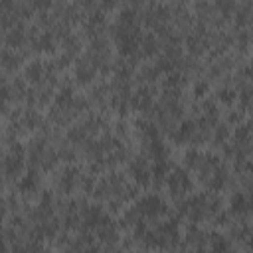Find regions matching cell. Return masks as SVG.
<instances>
[{
  "instance_id": "6da1fadb",
  "label": "cell",
  "mask_w": 253,
  "mask_h": 253,
  "mask_svg": "<svg viewBox=\"0 0 253 253\" xmlns=\"http://www.w3.org/2000/svg\"><path fill=\"white\" fill-rule=\"evenodd\" d=\"M221 211V200L211 194H196L192 198H180L176 206L178 217H184L192 223H200L204 219H213V215Z\"/></svg>"
},
{
  "instance_id": "7a4b0ae2",
  "label": "cell",
  "mask_w": 253,
  "mask_h": 253,
  "mask_svg": "<svg viewBox=\"0 0 253 253\" xmlns=\"http://www.w3.org/2000/svg\"><path fill=\"white\" fill-rule=\"evenodd\" d=\"M26 170V150L18 144H12L10 152L2 160V176L10 182L20 180Z\"/></svg>"
},
{
  "instance_id": "3957f363",
  "label": "cell",
  "mask_w": 253,
  "mask_h": 253,
  "mask_svg": "<svg viewBox=\"0 0 253 253\" xmlns=\"http://www.w3.org/2000/svg\"><path fill=\"white\" fill-rule=\"evenodd\" d=\"M166 186H168V192L174 200H180V198H186L192 190V178L188 174L186 168H174L172 172L166 174L164 178Z\"/></svg>"
},
{
  "instance_id": "277c9868",
  "label": "cell",
  "mask_w": 253,
  "mask_h": 253,
  "mask_svg": "<svg viewBox=\"0 0 253 253\" xmlns=\"http://www.w3.org/2000/svg\"><path fill=\"white\" fill-rule=\"evenodd\" d=\"M134 208L138 210V213L142 215V219H160V217H164L168 213V204L160 196H156V194L142 196L134 204Z\"/></svg>"
},
{
  "instance_id": "5b68a950",
  "label": "cell",
  "mask_w": 253,
  "mask_h": 253,
  "mask_svg": "<svg viewBox=\"0 0 253 253\" xmlns=\"http://www.w3.org/2000/svg\"><path fill=\"white\" fill-rule=\"evenodd\" d=\"M81 178H83V172L77 166H65L63 170L57 172L53 184H55V190L59 194L69 196V194H73L81 186Z\"/></svg>"
},
{
  "instance_id": "8992f818",
  "label": "cell",
  "mask_w": 253,
  "mask_h": 253,
  "mask_svg": "<svg viewBox=\"0 0 253 253\" xmlns=\"http://www.w3.org/2000/svg\"><path fill=\"white\" fill-rule=\"evenodd\" d=\"M97 235V241L101 243L99 247H105V249H115L117 241H119V225L111 221V217L107 215L93 231Z\"/></svg>"
},
{
  "instance_id": "52a82bcc",
  "label": "cell",
  "mask_w": 253,
  "mask_h": 253,
  "mask_svg": "<svg viewBox=\"0 0 253 253\" xmlns=\"http://www.w3.org/2000/svg\"><path fill=\"white\" fill-rule=\"evenodd\" d=\"M128 176L136 186H150V164L144 156H134L128 162Z\"/></svg>"
},
{
  "instance_id": "ba28073f",
  "label": "cell",
  "mask_w": 253,
  "mask_h": 253,
  "mask_svg": "<svg viewBox=\"0 0 253 253\" xmlns=\"http://www.w3.org/2000/svg\"><path fill=\"white\" fill-rule=\"evenodd\" d=\"M128 105H130V109H136L140 113H150V109L154 107V89L148 85L138 87L136 91L130 93Z\"/></svg>"
},
{
  "instance_id": "9c48e42d",
  "label": "cell",
  "mask_w": 253,
  "mask_h": 253,
  "mask_svg": "<svg viewBox=\"0 0 253 253\" xmlns=\"http://www.w3.org/2000/svg\"><path fill=\"white\" fill-rule=\"evenodd\" d=\"M40 190H42V178H40L36 168H32L28 174H22L20 184H18V192H20L22 198L32 200L40 194Z\"/></svg>"
},
{
  "instance_id": "30bf717a",
  "label": "cell",
  "mask_w": 253,
  "mask_h": 253,
  "mask_svg": "<svg viewBox=\"0 0 253 253\" xmlns=\"http://www.w3.org/2000/svg\"><path fill=\"white\" fill-rule=\"evenodd\" d=\"M97 73H99V71H97L95 63H93L87 55L75 61V81H77L79 85H89V83L95 79Z\"/></svg>"
},
{
  "instance_id": "8fae6325",
  "label": "cell",
  "mask_w": 253,
  "mask_h": 253,
  "mask_svg": "<svg viewBox=\"0 0 253 253\" xmlns=\"http://www.w3.org/2000/svg\"><path fill=\"white\" fill-rule=\"evenodd\" d=\"M182 239H184L182 247H186V249H206L208 247V233L202 231L196 223H192L188 227V231Z\"/></svg>"
},
{
  "instance_id": "7c38bea8",
  "label": "cell",
  "mask_w": 253,
  "mask_h": 253,
  "mask_svg": "<svg viewBox=\"0 0 253 253\" xmlns=\"http://www.w3.org/2000/svg\"><path fill=\"white\" fill-rule=\"evenodd\" d=\"M249 210H251V202H249V198H247L245 194L237 192V194L231 196L229 211H227V213H229L233 219H245V217H249Z\"/></svg>"
},
{
  "instance_id": "4fadbf2b",
  "label": "cell",
  "mask_w": 253,
  "mask_h": 253,
  "mask_svg": "<svg viewBox=\"0 0 253 253\" xmlns=\"http://www.w3.org/2000/svg\"><path fill=\"white\" fill-rule=\"evenodd\" d=\"M158 49H160V42H158V38L154 34L148 32V34L140 36V42H138V55H140V59L154 57L158 53Z\"/></svg>"
},
{
  "instance_id": "5bb4252c",
  "label": "cell",
  "mask_w": 253,
  "mask_h": 253,
  "mask_svg": "<svg viewBox=\"0 0 253 253\" xmlns=\"http://www.w3.org/2000/svg\"><path fill=\"white\" fill-rule=\"evenodd\" d=\"M24 79L28 83H42L45 79V63L43 61H30L26 67H24Z\"/></svg>"
},
{
  "instance_id": "9a60e30c",
  "label": "cell",
  "mask_w": 253,
  "mask_h": 253,
  "mask_svg": "<svg viewBox=\"0 0 253 253\" xmlns=\"http://www.w3.org/2000/svg\"><path fill=\"white\" fill-rule=\"evenodd\" d=\"M4 42H6V45H10V47H24L28 42H30V36L26 34V30L20 26V24H16L14 28H10L8 30V34H6V38H4Z\"/></svg>"
},
{
  "instance_id": "2e32d148",
  "label": "cell",
  "mask_w": 253,
  "mask_h": 253,
  "mask_svg": "<svg viewBox=\"0 0 253 253\" xmlns=\"http://www.w3.org/2000/svg\"><path fill=\"white\" fill-rule=\"evenodd\" d=\"M61 55L65 57V59H69V61H73L77 55H79V51H81V40H79V36H75V34H67L65 38H63V42H61Z\"/></svg>"
},
{
  "instance_id": "e0dca14e",
  "label": "cell",
  "mask_w": 253,
  "mask_h": 253,
  "mask_svg": "<svg viewBox=\"0 0 253 253\" xmlns=\"http://www.w3.org/2000/svg\"><path fill=\"white\" fill-rule=\"evenodd\" d=\"M22 65V55L16 53V51H10V49H2V59H0V69L12 73L16 69H20Z\"/></svg>"
},
{
  "instance_id": "ac0fdd59",
  "label": "cell",
  "mask_w": 253,
  "mask_h": 253,
  "mask_svg": "<svg viewBox=\"0 0 253 253\" xmlns=\"http://www.w3.org/2000/svg\"><path fill=\"white\" fill-rule=\"evenodd\" d=\"M158 75H160V69H158L154 63H144V65L138 69L136 79L142 81V85H146V83H154V81L158 79Z\"/></svg>"
},
{
  "instance_id": "d6986e66",
  "label": "cell",
  "mask_w": 253,
  "mask_h": 253,
  "mask_svg": "<svg viewBox=\"0 0 253 253\" xmlns=\"http://www.w3.org/2000/svg\"><path fill=\"white\" fill-rule=\"evenodd\" d=\"M211 140H213V144L215 146H223L225 142H227V138H229V128H227V125H213V128H211V136H210Z\"/></svg>"
},
{
  "instance_id": "ffe728a7",
  "label": "cell",
  "mask_w": 253,
  "mask_h": 253,
  "mask_svg": "<svg viewBox=\"0 0 253 253\" xmlns=\"http://www.w3.org/2000/svg\"><path fill=\"white\" fill-rule=\"evenodd\" d=\"M208 247H211L215 251H229L231 249V243L221 233H211V235H208Z\"/></svg>"
},
{
  "instance_id": "44dd1931",
  "label": "cell",
  "mask_w": 253,
  "mask_h": 253,
  "mask_svg": "<svg viewBox=\"0 0 253 253\" xmlns=\"http://www.w3.org/2000/svg\"><path fill=\"white\" fill-rule=\"evenodd\" d=\"M217 101H221L223 105H233L237 101V89L233 87H223L217 91Z\"/></svg>"
},
{
  "instance_id": "7402d4cb",
  "label": "cell",
  "mask_w": 253,
  "mask_h": 253,
  "mask_svg": "<svg viewBox=\"0 0 253 253\" xmlns=\"http://www.w3.org/2000/svg\"><path fill=\"white\" fill-rule=\"evenodd\" d=\"M57 158L63 160V162H73V160H75V150H73L71 146L63 144V146L57 150Z\"/></svg>"
},
{
  "instance_id": "603a6c76",
  "label": "cell",
  "mask_w": 253,
  "mask_h": 253,
  "mask_svg": "<svg viewBox=\"0 0 253 253\" xmlns=\"http://www.w3.org/2000/svg\"><path fill=\"white\" fill-rule=\"evenodd\" d=\"M6 211H8V200H4V198L0 196V219L6 215Z\"/></svg>"
},
{
  "instance_id": "cb8c5ba5",
  "label": "cell",
  "mask_w": 253,
  "mask_h": 253,
  "mask_svg": "<svg viewBox=\"0 0 253 253\" xmlns=\"http://www.w3.org/2000/svg\"><path fill=\"white\" fill-rule=\"evenodd\" d=\"M180 2H184V0H180Z\"/></svg>"
}]
</instances>
